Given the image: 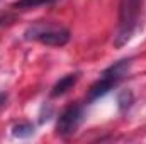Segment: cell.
<instances>
[{
  "mask_svg": "<svg viewBox=\"0 0 146 144\" xmlns=\"http://www.w3.org/2000/svg\"><path fill=\"white\" fill-rule=\"evenodd\" d=\"M143 0H122L119 7V27L115 32L114 44L117 48L124 46L133 34L136 32L139 26V15H141Z\"/></svg>",
  "mask_w": 146,
  "mask_h": 144,
  "instance_id": "obj_1",
  "label": "cell"
},
{
  "mask_svg": "<svg viewBox=\"0 0 146 144\" xmlns=\"http://www.w3.org/2000/svg\"><path fill=\"white\" fill-rule=\"evenodd\" d=\"M26 39L37 41L44 46H53V48H61L70 41V31L60 26H51V24H34L26 31Z\"/></svg>",
  "mask_w": 146,
  "mask_h": 144,
  "instance_id": "obj_2",
  "label": "cell"
},
{
  "mask_svg": "<svg viewBox=\"0 0 146 144\" xmlns=\"http://www.w3.org/2000/svg\"><path fill=\"white\" fill-rule=\"evenodd\" d=\"M83 120V105L80 104H73L70 107H66L61 115L58 117V122H56V134L58 136H72L76 132L78 126L82 124Z\"/></svg>",
  "mask_w": 146,
  "mask_h": 144,
  "instance_id": "obj_3",
  "label": "cell"
},
{
  "mask_svg": "<svg viewBox=\"0 0 146 144\" xmlns=\"http://www.w3.org/2000/svg\"><path fill=\"white\" fill-rule=\"evenodd\" d=\"M78 81V73H70V75H65L63 78H60L54 87L51 88V97H61L65 95L68 90H72L73 87L76 85Z\"/></svg>",
  "mask_w": 146,
  "mask_h": 144,
  "instance_id": "obj_4",
  "label": "cell"
},
{
  "mask_svg": "<svg viewBox=\"0 0 146 144\" xmlns=\"http://www.w3.org/2000/svg\"><path fill=\"white\" fill-rule=\"evenodd\" d=\"M58 0H15L12 3V9L15 10H31V9H37L42 5H51Z\"/></svg>",
  "mask_w": 146,
  "mask_h": 144,
  "instance_id": "obj_5",
  "label": "cell"
},
{
  "mask_svg": "<svg viewBox=\"0 0 146 144\" xmlns=\"http://www.w3.org/2000/svg\"><path fill=\"white\" fill-rule=\"evenodd\" d=\"M12 134L15 137H21V139H26V137H31L34 134V126L31 122H19L12 127Z\"/></svg>",
  "mask_w": 146,
  "mask_h": 144,
  "instance_id": "obj_6",
  "label": "cell"
},
{
  "mask_svg": "<svg viewBox=\"0 0 146 144\" xmlns=\"http://www.w3.org/2000/svg\"><path fill=\"white\" fill-rule=\"evenodd\" d=\"M133 102H134V95H133L129 90L121 92V93H119V97H117V104H119V108H121V110L129 108Z\"/></svg>",
  "mask_w": 146,
  "mask_h": 144,
  "instance_id": "obj_7",
  "label": "cell"
},
{
  "mask_svg": "<svg viewBox=\"0 0 146 144\" xmlns=\"http://www.w3.org/2000/svg\"><path fill=\"white\" fill-rule=\"evenodd\" d=\"M7 20H9V17H7V15H0V27H2L3 24H7Z\"/></svg>",
  "mask_w": 146,
  "mask_h": 144,
  "instance_id": "obj_8",
  "label": "cell"
},
{
  "mask_svg": "<svg viewBox=\"0 0 146 144\" xmlns=\"http://www.w3.org/2000/svg\"><path fill=\"white\" fill-rule=\"evenodd\" d=\"M3 102H5V95H3V93H0V105H2Z\"/></svg>",
  "mask_w": 146,
  "mask_h": 144,
  "instance_id": "obj_9",
  "label": "cell"
}]
</instances>
